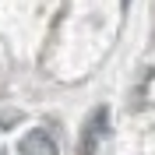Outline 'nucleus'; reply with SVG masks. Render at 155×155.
<instances>
[{"label":"nucleus","instance_id":"2","mask_svg":"<svg viewBox=\"0 0 155 155\" xmlns=\"http://www.w3.org/2000/svg\"><path fill=\"white\" fill-rule=\"evenodd\" d=\"M106 124V113H95V120L85 130V155H95V141H99V127Z\"/></svg>","mask_w":155,"mask_h":155},{"label":"nucleus","instance_id":"1","mask_svg":"<svg viewBox=\"0 0 155 155\" xmlns=\"http://www.w3.org/2000/svg\"><path fill=\"white\" fill-rule=\"evenodd\" d=\"M21 155H57V145H53V137L46 130H32L21 141Z\"/></svg>","mask_w":155,"mask_h":155},{"label":"nucleus","instance_id":"3","mask_svg":"<svg viewBox=\"0 0 155 155\" xmlns=\"http://www.w3.org/2000/svg\"><path fill=\"white\" fill-rule=\"evenodd\" d=\"M124 4H130V0H124Z\"/></svg>","mask_w":155,"mask_h":155}]
</instances>
